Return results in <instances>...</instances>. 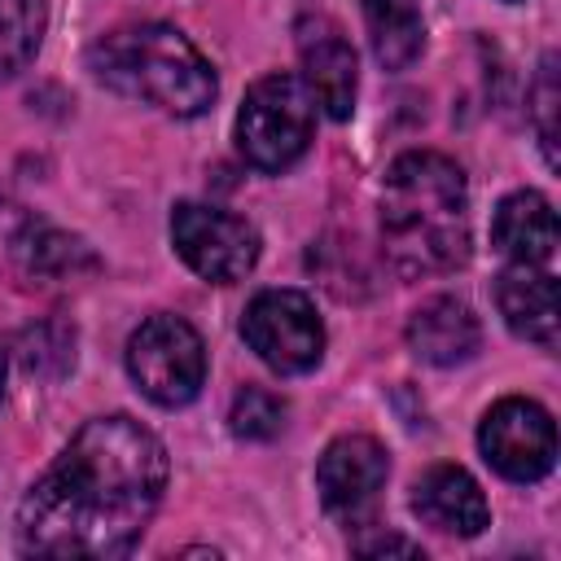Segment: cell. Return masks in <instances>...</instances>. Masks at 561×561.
<instances>
[{"mask_svg":"<svg viewBox=\"0 0 561 561\" xmlns=\"http://www.w3.org/2000/svg\"><path fill=\"white\" fill-rule=\"evenodd\" d=\"M491 241L508 263H543L557 254V210L543 193L517 188L508 193L491 215Z\"/></svg>","mask_w":561,"mask_h":561,"instance_id":"14","label":"cell"},{"mask_svg":"<svg viewBox=\"0 0 561 561\" xmlns=\"http://www.w3.org/2000/svg\"><path fill=\"white\" fill-rule=\"evenodd\" d=\"M13 254L18 263L31 272V276H75V272H92L96 259L92 250L70 237V232H57L48 224H31L18 241H13Z\"/></svg>","mask_w":561,"mask_h":561,"instance_id":"16","label":"cell"},{"mask_svg":"<svg viewBox=\"0 0 561 561\" xmlns=\"http://www.w3.org/2000/svg\"><path fill=\"white\" fill-rule=\"evenodd\" d=\"M4 381H9V346L0 342V403H4Z\"/></svg>","mask_w":561,"mask_h":561,"instance_id":"22","label":"cell"},{"mask_svg":"<svg viewBox=\"0 0 561 561\" xmlns=\"http://www.w3.org/2000/svg\"><path fill=\"white\" fill-rule=\"evenodd\" d=\"M167 491V447L131 416L88 421L18 504L31 557H127Z\"/></svg>","mask_w":561,"mask_h":561,"instance_id":"1","label":"cell"},{"mask_svg":"<svg viewBox=\"0 0 561 561\" xmlns=\"http://www.w3.org/2000/svg\"><path fill=\"white\" fill-rule=\"evenodd\" d=\"M412 513L443 530V535H460V539H473L491 526V508H486V495L482 486L473 482V473H465L460 465H434L416 478L412 486Z\"/></svg>","mask_w":561,"mask_h":561,"instance_id":"11","label":"cell"},{"mask_svg":"<svg viewBox=\"0 0 561 561\" xmlns=\"http://www.w3.org/2000/svg\"><path fill=\"white\" fill-rule=\"evenodd\" d=\"M530 101H535L530 114H535V131H539L543 158H548V167H557V101H561V88H557V57H543Z\"/></svg>","mask_w":561,"mask_h":561,"instance_id":"20","label":"cell"},{"mask_svg":"<svg viewBox=\"0 0 561 561\" xmlns=\"http://www.w3.org/2000/svg\"><path fill=\"white\" fill-rule=\"evenodd\" d=\"M22 364L39 377H61L75 364V333L61 324H35L22 333Z\"/></svg>","mask_w":561,"mask_h":561,"instance_id":"19","label":"cell"},{"mask_svg":"<svg viewBox=\"0 0 561 561\" xmlns=\"http://www.w3.org/2000/svg\"><path fill=\"white\" fill-rule=\"evenodd\" d=\"M127 373L158 408H184L206 386V346L184 316H149L127 337Z\"/></svg>","mask_w":561,"mask_h":561,"instance_id":"5","label":"cell"},{"mask_svg":"<svg viewBox=\"0 0 561 561\" xmlns=\"http://www.w3.org/2000/svg\"><path fill=\"white\" fill-rule=\"evenodd\" d=\"M44 18H48L44 0H0V83L26 70V61L44 39Z\"/></svg>","mask_w":561,"mask_h":561,"instance_id":"17","label":"cell"},{"mask_svg":"<svg viewBox=\"0 0 561 561\" xmlns=\"http://www.w3.org/2000/svg\"><path fill=\"white\" fill-rule=\"evenodd\" d=\"M298 57H302V83L324 105L329 118H351L355 110V88H359V66L351 39L333 22H307L298 31Z\"/></svg>","mask_w":561,"mask_h":561,"instance_id":"10","label":"cell"},{"mask_svg":"<svg viewBox=\"0 0 561 561\" xmlns=\"http://www.w3.org/2000/svg\"><path fill=\"white\" fill-rule=\"evenodd\" d=\"M92 75L145 105H158L175 118H197L215 105V70L193 48V39L167 22H131L105 31L88 48Z\"/></svg>","mask_w":561,"mask_h":561,"instance_id":"3","label":"cell"},{"mask_svg":"<svg viewBox=\"0 0 561 561\" xmlns=\"http://www.w3.org/2000/svg\"><path fill=\"white\" fill-rule=\"evenodd\" d=\"M408 346L416 359L438 364V368H456L465 359H473V351L482 346V324L469 311V302L438 294L430 302H421L408 320Z\"/></svg>","mask_w":561,"mask_h":561,"instance_id":"13","label":"cell"},{"mask_svg":"<svg viewBox=\"0 0 561 561\" xmlns=\"http://www.w3.org/2000/svg\"><path fill=\"white\" fill-rule=\"evenodd\" d=\"M386 478H390V456H386V447H381L377 438H368V434H342V438H333V443L324 447L320 465H316L320 504H324L333 517L351 522V526L377 504Z\"/></svg>","mask_w":561,"mask_h":561,"instance_id":"9","label":"cell"},{"mask_svg":"<svg viewBox=\"0 0 561 561\" xmlns=\"http://www.w3.org/2000/svg\"><path fill=\"white\" fill-rule=\"evenodd\" d=\"M228 430L245 443H267L285 430V399L263 390V386H245L237 399H232V412H228Z\"/></svg>","mask_w":561,"mask_h":561,"instance_id":"18","label":"cell"},{"mask_svg":"<svg viewBox=\"0 0 561 561\" xmlns=\"http://www.w3.org/2000/svg\"><path fill=\"white\" fill-rule=\"evenodd\" d=\"M316 136V96L302 75H263L237 114V149L259 171H289Z\"/></svg>","mask_w":561,"mask_h":561,"instance_id":"4","label":"cell"},{"mask_svg":"<svg viewBox=\"0 0 561 561\" xmlns=\"http://www.w3.org/2000/svg\"><path fill=\"white\" fill-rule=\"evenodd\" d=\"M482 460L508 482H539L557 460V425L535 399H500L478 425Z\"/></svg>","mask_w":561,"mask_h":561,"instance_id":"8","label":"cell"},{"mask_svg":"<svg viewBox=\"0 0 561 561\" xmlns=\"http://www.w3.org/2000/svg\"><path fill=\"white\" fill-rule=\"evenodd\" d=\"M241 337L280 377L311 373L324 355V324L302 289H263L241 316Z\"/></svg>","mask_w":561,"mask_h":561,"instance_id":"6","label":"cell"},{"mask_svg":"<svg viewBox=\"0 0 561 561\" xmlns=\"http://www.w3.org/2000/svg\"><path fill=\"white\" fill-rule=\"evenodd\" d=\"M495 307L517 337L543 351L557 346V276L543 263H508L495 280Z\"/></svg>","mask_w":561,"mask_h":561,"instance_id":"12","label":"cell"},{"mask_svg":"<svg viewBox=\"0 0 561 561\" xmlns=\"http://www.w3.org/2000/svg\"><path fill=\"white\" fill-rule=\"evenodd\" d=\"M381 245L403 276H438L469 259L465 171L434 149H408L381 184Z\"/></svg>","mask_w":561,"mask_h":561,"instance_id":"2","label":"cell"},{"mask_svg":"<svg viewBox=\"0 0 561 561\" xmlns=\"http://www.w3.org/2000/svg\"><path fill=\"white\" fill-rule=\"evenodd\" d=\"M359 9H364V22H368L373 57L386 70H408L425 48L421 0H359Z\"/></svg>","mask_w":561,"mask_h":561,"instance_id":"15","label":"cell"},{"mask_svg":"<svg viewBox=\"0 0 561 561\" xmlns=\"http://www.w3.org/2000/svg\"><path fill=\"white\" fill-rule=\"evenodd\" d=\"M359 557H421V543L403 539V535H364L355 539Z\"/></svg>","mask_w":561,"mask_h":561,"instance_id":"21","label":"cell"},{"mask_svg":"<svg viewBox=\"0 0 561 561\" xmlns=\"http://www.w3.org/2000/svg\"><path fill=\"white\" fill-rule=\"evenodd\" d=\"M171 241L175 254L206 280L228 285L241 280L259 263V232L241 215H228L219 206L180 202L171 210Z\"/></svg>","mask_w":561,"mask_h":561,"instance_id":"7","label":"cell"}]
</instances>
